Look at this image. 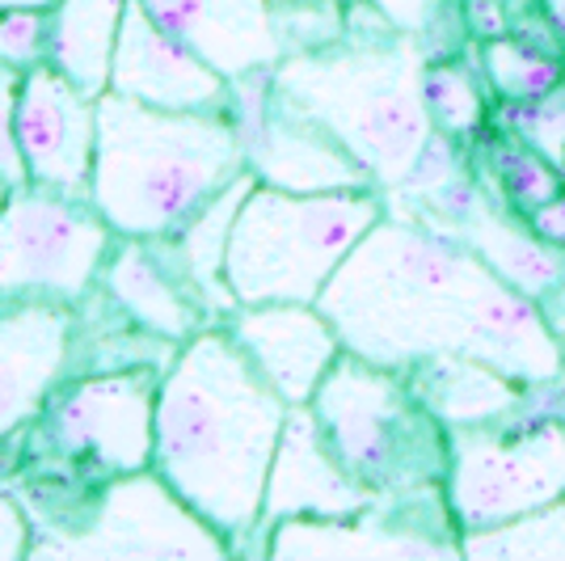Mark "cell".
<instances>
[{
  "mask_svg": "<svg viewBox=\"0 0 565 561\" xmlns=\"http://www.w3.org/2000/svg\"><path fill=\"white\" fill-rule=\"evenodd\" d=\"M110 89L161 110H199V115L233 110V81L220 76L212 64H203L173 34H166L143 9V0H127Z\"/></svg>",
  "mask_w": 565,
  "mask_h": 561,
  "instance_id": "4fadbf2b",
  "label": "cell"
},
{
  "mask_svg": "<svg viewBox=\"0 0 565 561\" xmlns=\"http://www.w3.org/2000/svg\"><path fill=\"white\" fill-rule=\"evenodd\" d=\"M228 334L287 405H308L342 359V338L317 305H241L224 317Z\"/></svg>",
  "mask_w": 565,
  "mask_h": 561,
  "instance_id": "9a60e30c",
  "label": "cell"
},
{
  "mask_svg": "<svg viewBox=\"0 0 565 561\" xmlns=\"http://www.w3.org/2000/svg\"><path fill=\"white\" fill-rule=\"evenodd\" d=\"M460 558L472 561H565V498L498 528L460 532Z\"/></svg>",
  "mask_w": 565,
  "mask_h": 561,
  "instance_id": "cb8c5ba5",
  "label": "cell"
},
{
  "mask_svg": "<svg viewBox=\"0 0 565 561\" xmlns=\"http://www.w3.org/2000/svg\"><path fill=\"white\" fill-rule=\"evenodd\" d=\"M64 300H0V440L43 414L72 354Z\"/></svg>",
  "mask_w": 565,
  "mask_h": 561,
  "instance_id": "2e32d148",
  "label": "cell"
},
{
  "mask_svg": "<svg viewBox=\"0 0 565 561\" xmlns=\"http://www.w3.org/2000/svg\"><path fill=\"white\" fill-rule=\"evenodd\" d=\"M384 211L388 194L380 187L296 194L258 182L228 236L224 279L236 305H317Z\"/></svg>",
  "mask_w": 565,
  "mask_h": 561,
  "instance_id": "5b68a950",
  "label": "cell"
},
{
  "mask_svg": "<svg viewBox=\"0 0 565 561\" xmlns=\"http://www.w3.org/2000/svg\"><path fill=\"white\" fill-rule=\"evenodd\" d=\"M405 380L448 431L519 419L541 398L527 384H519L515 375L498 372L494 363L472 359V354H430L423 363L405 368Z\"/></svg>",
  "mask_w": 565,
  "mask_h": 561,
  "instance_id": "d6986e66",
  "label": "cell"
},
{
  "mask_svg": "<svg viewBox=\"0 0 565 561\" xmlns=\"http://www.w3.org/2000/svg\"><path fill=\"white\" fill-rule=\"evenodd\" d=\"M51 18L43 9H0V60L13 68H39L47 64Z\"/></svg>",
  "mask_w": 565,
  "mask_h": 561,
  "instance_id": "f1b7e54d",
  "label": "cell"
},
{
  "mask_svg": "<svg viewBox=\"0 0 565 561\" xmlns=\"http://www.w3.org/2000/svg\"><path fill=\"white\" fill-rule=\"evenodd\" d=\"M541 9H544L548 30H553V39L565 47V0H541Z\"/></svg>",
  "mask_w": 565,
  "mask_h": 561,
  "instance_id": "836d02e7",
  "label": "cell"
},
{
  "mask_svg": "<svg viewBox=\"0 0 565 561\" xmlns=\"http://www.w3.org/2000/svg\"><path fill=\"white\" fill-rule=\"evenodd\" d=\"M266 549L270 558H460L456 544L430 537H414L397 528L376 502L359 515H342V519H279L266 532Z\"/></svg>",
  "mask_w": 565,
  "mask_h": 561,
  "instance_id": "ffe728a7",
  "label": "cell"
},
{
  "mask_svg": "<svg viewBox=\"0 0 565 561\" xmlns=\"http://www.w3.org/2000/svg\"><path fill=\"white\" fill-rule=\"evenodd\" d=\"M557 410L565 414V380H562V401H557Z\"/></svg>",
  "mask_w": 565,
  "mask_h": 561,
  "instance_id": "d590c367",
  "label": "cell"
},
{
  "mask_svg": "<svg viewBox=\"0 0 565 561\" xmlns=\"http://www.w3.org/2000/svg\"><path fill=\"white\" fill-rule=\"evenodd\" d=\"M367 4H376L401 34H418V39L435 25L439 9H444V0H367Z\"/></svg>",
  "mask_w": 565,
  "mask_h": 561,
  "instance_id": "4dcf8cb0",
  "label": "cell"
},
{
  "mask_svg": "<svg viewBox=\"0 0 565 561\" xmlns=\"http://www.w3.org/2000/svg\"><path fill=\"white\" fill-rule=\"evenodd\" d=\"M18 144L30 165V182L72 194L89 190L97 157V102L51 64L30 68L18 102Z\"/></svg>",
  "mask_w": 565,
  "mask_h": 561,
  "instance_id": "5bb4252c",
  "label": "cell"
},
{
  "mask_svg": "<svg viewBox=\"0 0 565 561\" xmlns=\"http://www.w3.org/2000/svg\"><path fill=\"white\" fill-rule=\"evenodd\" d=\"M423 97L426 115L435 123V131H444L451 140H469L490 123V85L486 76L472 68L430 55L423 72Z\"/></svg>",
  "mask_w": 565,
  "mask_h": 561,
  "instance_id": "d4e9b609",
  "label": "cell"
},
{
  "mask_svg": "<svg viewBox=\"0 0 565 561\" xmlns=\"http://www.w3.org/2000/svg\"><path fill=\"white\" fill-rule=\"evenodd\" d=\"M110 224L81 194L30 182L0 208V300H81L106 266Z\"/></svg>",
  "mask_w": 565,
  "mask_h": 561,
  "instance_id": "9c48e42d",
  "label": "cell"
},
{
  "mask_svg": "<svg viewBox=\"0 0 565 561\" xmlns=\"http://www.w3.org/2000/svg\"><path fill=\"white\" fill-rule=\"evenodd\" d=\"M143 9L228 81L275 68L287 55L270 0H143Z\"/></svg>",
  "mask_w": 565,
  "mask_h": 561,
  "instance_id": "ac0fdd59",
  "label": "cell"
},
{
  "mask_svg": "<svg viewBox=\"0 0 565 561\" xmlns=\"http://www.w3.org/2000/svg\"><path fill=\"white\" fill-rule=\"evenodd\" d=\"M270 4H291V0H270ZM338 4H351V0H338Z\"/></svg>",
  "mask_w": 565,
  "mask_h": 561,
  "instance_id": "8d00e7d4",
  "label": "cell"
},
{
  "mask_svg": "<svg viewBox=\"0 0 565 561\" xmlns=\"http://www.w3.org/2000/svg\"><path fill=\"white\" fill-rule=\"evenodd\" d=\"M426 60L423 39L401 34L376 9L367 25L347 18V34L330 47L282 55L275 81L351 148L384 194H393L409 182L435 136L423 97Z\"/></svg>",
  "mask_w": 565,
  "mask_h": 561,
  "instance_id": "3957f363",
  "label": "cell"
},
{
  "mask_svg": "<svg viewBox=\"0 0 565 561\" xmlns=\"http://www.w3.org/2000/svg\"><path fill=\"white\" fill-rule=\"evenodd\" d=\"M287 410L228 329H203L161 375L152 468L228 540L254 537Z\"/></svg>",
  "mask_w": 565,
  "mask_h": 561,
  "instance_id": "7a4b0ae2",
  "label": "cell"
},
{
  "mask_svg": "<svg viewBox=\"0 0 565 561\" xmlns=\"http://www.w3.org/2000/svg\"><path fill=\"white\" fill-rule=\"evenodd\" d=\"M122 13L127 0H60L51 13L47 64L94 102L110 94Z\"/></svg>",
  "mask_w": 565,
  "mask_h": 561,
  "instance_id": "44dd1931",
  "label": "cell"
},
{
  "mask_svg": "<svg viewBox=\"0 0 565 561\" xmlns=\"http://www.w3.org/2000/svg\"><path fill=\"white\" fill-rule=\"evenodd\" d=\"M4 199H9V194H4V190H0V208H4Z\"/></svg>",
  "mask_w": 565,
  "mask_h": 561,
  "instance_id": "74e56055",
  "label": "cell"
},
{
  "mask_svg": "<svg viewBox=\"0 0 565 561\" xmlns=\"http://www.w3.org/2000/svg\"><path fill=\"white\" fill-rule=\"evenodd\" d=\"M444 494L460 532L498 528L565 498V414L456 426Z\"/></svg>",
  "mask_w": 565,
  "mask_h": 561,
  "instance_id": "52a82bcc",
  "label": "cell"
},
{
  "mask_svg": "<svg viewBox=\"0 0 565 561\" xmlns=\"http://www.w3.org/2000/svg\"><path fill=\"white\" fill-rule=\"evenodd\" d=\"M233 123L245 152V169L262 187L317 194V190L376 187L372 173L351 157V148L326 123L308 115L275 81V68L233 81Z\"/></svg>",
  "mask_w": 565,
  "mask_h": 561,
  "instance_id": "30bf717a",
  "label": "cell"
},
{
  "mask_svg": "<svg viewBox=\"0 0 565 561\" xmlns=\"http://www.w3.org/2000/svg\"><path fill=\"white\" fill-rule=\"evenodd\" d=\"M541 313H544V321H548V329L557 334V342L565 347V283H557L553 292H544Z\"/></svg>",
  "mask_w": 565,
  "mask_h": 561,
  "instance_id": "d6a6232c",
  "label": "cell"
},
{
  "mask_svg": "<svg viewBox=\"0 0 565 561\" xmlns=\"http://www.w3.org/2000/svg\"><path fill=\"white\" fill-rule=\"evenodd\" d=\"M34 558H102V561H220L233 540L182 502L157 468L110 477L94 507L55 540L30 544Z\"/></svg>",
  "mask_w": 565,
  "mask_h": 561,
  "instance_id": "ba28073f",
  "label": "cell"
},
{
  "mask_svg": "<svg viewBox=\"0 0 565 561\" xmlns=\"http://www.w3.org/2000/svg\"><path fill=\"white\" fill-rule=\"evenodd\" d=\"M254 187H258V178L245 169L241 178H233L220 194H212V199L173 233L178 245H182V254H186L190 271H194V279L203 283V292H207V300L215 305L220 317H228V313L241 308L228 279H224V262H228V236H233L236 211H241V203L249 199Z\"/></svg>",
  "mask_w": 565,
  "mask_h": 561,
  "instance_id": "7402d4cb",
  "label": "cell"
},
{
  "mask_svg": "<svg viewBox=\"0 0 565 561\" xmlns=\"http://www.w3.org/2000/svg\"><path fill=\"white\" fill-rule=\"evenodd\" d=\"M102 287L131 326L173 347H186L194 334L212 329V317H220L203 283L194 279L178 236H127L118 254L106 257Z\"/></svg>",
  "mask_w": 565,
  "mask_h": 561,
  "instance_id": "7c38bea8",
  "label": "cell"
},
{
  "mask_svg": "<svg viewBox=\"0 0 565 561\" xmlns=\"http://www.w3.org/2000/svg\"><path fill=\"white\" fill-rule=\"evenodd\" d=\"M523 220H527V224H532V233L544 236L548 245L565 250V190H557L553 199H544L541 208H532Z\"/></svg>",
  "mask_w": 565,
  "mask_h": 561,
  "instance_id": "1f68e13d",
  "label": "cell"
},
{
  "mask_svg": "<svg viewBox=\"0 0 565 561\" xmlns=\"http://www.w3.org/2000/svg\"><path fill=\"white\" fill-rule=\"evenodd\" d=\"M317 308L342 347L405 372L430 354H472L532 393L565 380V347L541 300L523 296L448 224L423 211H384L326 283Z\"/></svg>",
  "mask_w": 565,
  "mask_h": 561,
  "instance_id": "6da1fadb",
  "label": "cell"
},
{
  "mask_svg": "<svg viewBox=\"0 0 565 561\" xmlns=\"http://www.w3.org/2000/svg\"><path fill=\"white\" fill-rule=\"evenodd\" d=\"M30 519H25L22 502L9 490H0V561H18L30 553Z\"/></svg>",
  "mask_w": 565,
  "mask_h": 561,
  "instance_id": "f546056e",
  "label": "cell"
},
{
  "mask_svg": "<svg viewBox=\"0 0 565 561\" xmlns=\"http://www.w3.org/2000/svg\"><path fill=\"white\" fill-rule=\"evenodd\" d=\"M157 389L148 368H118L76 380L43 405V447L68 465H89L106 477L152 468Z\"/></svg>",
  "mask_w": 565,
  "mask_h": 561,
  "instance_id": "8fae6325",
  "label": "cell"
},
{
  "mask_svg": "<svg viewBox=\"0 0 565 561\" xmlns=\"http://www.w3.org/2000/svg\"><path fill=\"white\" fill-rule=\"evenodd\" d=\"M490 152H494L502 199H507L519 215H527L532 208H541L544 199H553V194L562 190V169L544 161L541 152H536V148H527L519 136L498 140Z\"/></svg>",
  "mask_w": 565,
  "mask_h": 561,
  "instance_id": "484cf974",
  "label": "cell"
},
{
  "mask_svg": "<svg viewBox=\"0 0 565 561\" xmlns=\"http://www.w3.org/2000/svg\"><path fill=\"white\" fill-rule=\"evenodd\" d=\"M241 173L233 115L161 110L115 89L97 97L89 203L118 236H173Z\"/></svg>",
  "mask_w": 565,
  "mask_h": 561,
  "instance_id": "277c9868",
  "label": "cell"
},
{
  "mask_svg": "<svg viewBox=\"0 0 565 561\" xmlns=\"http://www.w3.org/2000/svg\"><path fill=\"white\" fill-rule=\"evenodd\" d=\"M60 0H0V9H55Z\"/></svg>",
  "mask_w": 565,
  "mask_h": 561,
  "instance_id": "e575fe53",
  "label": "cell"
},
{
  "mask_svg": "<svg viewBox=\"0 0 565 561\" xmlns=\"http://www.w3.org/2000/svg\"><path fill=\"white\" fill-rule=\"evenodd\" d=\"M308 410L338 465L372 498L444 486L451 431L418 401L405 372L342 351Z\"/></svg>",
  "mask_w": 565,
  "mask_h": 561,
  "instance_id": "8992f818",
  "label": "cell"
},
{
  "mask_svg": "<svg viewBox=\"0 0 565 561\" xmlns=\"http://www.w3.org/2000/svg\"><path fill=\"white\" fill-rule=\"evenodd\" d=\"M376 498L338 465L321 426L308 405H291L282 422L279 447L266 477V502H262V528L270 532L279 519H342V515L367 511Z\"/></svg>",
  "mask_w": 565,
  "mask_h": 561,
  "instance_id": "e0dca14e",
  "label": "cell"
},
{
  "mask_svg": "<svg viewBox=\"0 0 565 561\" xmlns=\"http://www.w3.org/2000/svg\"><path fill=\"white\" fill-rule=\"evenodd\" d=\"M477 64L502 106L536 102L565 85V47L562 43H532L519 34H498L477 43Z\"/></svg>",
  "mask_w": 565,
  "mask_h": 561,
  "instance_id": "603a6c76",
  "label": "cell"
},
{
  "mask_svg": "<svg viewBox=\"0 0 565 561\" xmlns=\"http://www.w3.org/2000/svg\"><path fill=\"white\" fill-rule=\"evenodd\" d=\"M25 72L0 60V190L18 194L30 187V165L18 144V102H22Z\"/></svg>",
  "mask_w": 565,
  "mask_h": 561,
  "instance_id": "83f0119b",
  "label": "cell"
},
{
  "mask_svg": "<svg viewBox=\"0 0 565 561\" xmlns=\"http://www.w3.org/2000/svg\"><path fill=\"white\" fill-rule=\"evenodd\" d=\"M507 123H511V136L536 148L548 165L565 169V85L536 102L507 106Z\"/></svg>",
  "mask_w": 565,
  "mask_h": 561,
  "instance_id": "4316f807",
  "label": "cell"
}]
</instances>
